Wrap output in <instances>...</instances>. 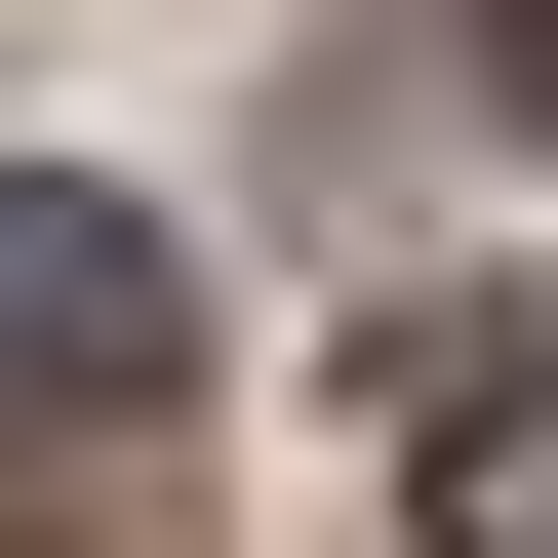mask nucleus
<instances>
[{
	"label": "nucleus",
	"instance_id": "f257e3e1",
	"mask_svg": "<svg viewBox=\"0 0 558 558\" xmlns=\"http://www.w3.org/2000/svg\"><path fill=\"white\" fill-rule=\"evenodd\" d=\"M160 360H199V279H160V199H81V160H0V439H160Z\"/></svg>",
	"mask_w": 558,
	"mask_h": 558
},
{
	"label": "nucleus",
	"instance_id": "f03ea898",
	"mask_svg": "<svg viewBox=\"0 0 558 558\" xmlns=\"http://www.w3.org/2000/svg\"><path fill=\"white\" fill-rule=\"evenodd\" d=\"M399 558H558V360H478L439 439H399Z\"/></svg>",
	"mask_w": 558,
	"mask_h": 558
},
{
	"label": "nucleus",
	"instance_id": "7ed1b4c3",
	"mask_svg": "<svg viewBox=\"0 0 558 558\" xmlns=\"http://www.w3.org/2000/svg\"><path fill=\"white\" fill-rule=\"evenodd\" d=\"M478 81H519V120H558V0H478Z\"/></svg>",
	"mask_w": 558,
	"mask_h": 558
}]
</instances>
